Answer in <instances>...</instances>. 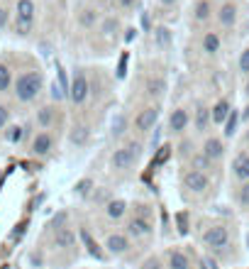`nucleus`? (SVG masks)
I'll return each mask as SVG.
<instances>
[{
  "label": "nucleus",
  "instance_id": "obj_15",
  "mask_svg": "<svg viewBox=\"0 0 249 269\" xmlns=\"http://www.w3.org/2000/svg\"><path fill=\"white\" fill-rule=\"evenodd\" d=\"M54 247L57 250H74L76 247V232L71 228H59L54 232Z\"/></svg>",
  "mask_w": 249,
  "mask_h": 269
},
{
  "label": "nucleus",
  "instance_id": "obj_2",
  "mask_svg": "<svg viewBox=\"0 0 249 269\" xmlns=\"http://www.w3.org/2000/svg\"><path fill=\"white\" fill-rule=\"evenodd\" d=\"M139 157H142V142H127L110 154V169L113 172H127L139 162Z\"/></svg>",
  "mask_w": 249,
  "mask_h": 269
},
{
  "label": "nucleus",
  "instance_id": "obj_18",
  "mask_svg": "<svg viewBox=\"0 0 249 269\" xmlns=\"http://www.w3.org/2000/svg\"><path fill=\"white\" fill-rule=\"evenodd\" d=\"M230 113H232L230 100H227V98H220V100L212 105V125H225Z\"/></svg>",
  "mask_w": 249,
  "mask_h": 269
},
{
  "label": "nucleus",
  "instance_id": "obj_32",
  "mask_svg": "<svg viewBox=\"0 0 249 269\" xmlns=\"http://www.w3.org/2000/svg\"><path fill=\"white\" fill-rule=\"evenodd\" d=\"M125 130H127V120H125V115H117L113 122V137H122Z\"/></svg>",
  "mask_w": 249,
  "mask_h": 269
},
{
  "label": "nucleus",
  "instance_id": "obj_3",
  "mask_svg": "<svg viewBox=\"0 0 249 269\" xmlns=\"http://www.w3.org/2000/svg\"><path fill=\"white\" fill-rule=\"evenodd\" d=\"M203 245L210 250H225L230 245V230L222 223H215L210 228H205L203 232Z\"/></svg>",
  "mask_w": 249,
  "mask_h": 269
},
{
  "label": "nucleus",
  "instance_id": "obj_4",
  "mask_svg": "<svg viewBox=\"0 0 249 269\" xmlns=\"http://www.w3.org/2000/svg\"><path fill=\"white\" fill-rule=\"evenodd\" d=\"M181 184H183V189H188L193 193H208L212 186L210 176L205 172H195V169H188V172L181 176Z\"/></svg>",
  "mask_w": 249,
  "mask_h": 269
},
{
  "label": "nucleus",
  "instance_id": "obj_14",
  "mask_svg": "<svg viewBox=\"0 0 249 269\" xmlns=\"http://www.w3.org/2000/svg\"><path fill=\"white\" fill-rule=\"evenodd\" d=\"M35 15H37L35 0H18V8H15V20H18V22L35 25Z\"/></svg>",
  "mask_w": 249,
  "mask_h": 269
},
{
  "label": "nucleus",
  "instance_id": "obj_20",
  "mask_svg": "<svg viewBox=\"0 0 249 269\" xmlns=\"http://www.w3.org/2000/svg\"><path fill=\"white\" fill-rule=\"evenodd\" d=\"M210 18H212V3L210 0H198V3L193 5V22L203 25V22H208Z\"/></svg>",
  "mask_w": 249,
  "mask_h": 269
},
{
  "label": "nucleus",
  "instance_id": "obj_16",
  "mask_svg": "<svg viewBox=\"0 0 249 269\" xmlns=\"http://www.w3.org/2000/svg\"><path fill=\"white\" fill-rule=\"evenodd\" d=\"M217 22L222 25V27H234L237 25V5L234 3H222L220 8H217Z\"/></svg>",
  "mask_w": 249,
  "mask_h": 269
},
{
  "label": "nucleus",
  "instance_id": "obj_25",
  "mask_svg": "<svg viewBox=\"0 0 249 269\" xmlns=\"http://www.w3.org/2000/svg\"><path fill=\"white\" fill-rule=\"evenodd\" d=\"M96 22H98V10L96 8H83V10L78 13V25H81V27L91 30V27H96Z\"/></svg>",
  "mask_w": 249,
  "mask_h": 269
},
{
  "label": "nucleus",
  "instance_id": "obj_19",
  "mask_svg": "<svg viewBox=\"0 0 249 269\" xmlns=\"http://www.w3.org/2000/svg\"><path fill=\"white\" fill-rule=\"evenodd\" d=\"M166 267L169 269H191V257L183 250H171L166 254Z\"/></svg>",
  "mask_w": 249,
  "mask_h": 269
},
{
  "label": "nucleus",
  "instance_id": "obj_24",
  "mask_svg": "<svg viewBox=\"0 0 249 269\" xmlns=\"http://www.w3.org/2000/svg\"><path fill=\"white\" fill-rule=\"evenodd\" d=\"M88 140H91V130H88L86 125H74V127H71V132H69V142H71V145L83 147V145H88Z\"/></svg>",
  "mask_w": 249,
  "mask_h": 269
},
{
  "label": "nucleus",
  "instance_id": "obj_28",
  "mask_svg": "<svg viewBox=\"0 0 249 269\" xmlns=\"http://www.w3.org/2000/svg\"><path fill=\"white\" fill-rule=\"evenodd\" d=\"M100 32L105 35V37H115L117 32H120V20L115 15H110V18L103 20V25H100Z\"/></svg>",
  "mask_w": 249,
  "mask_h": 269
},
{
  "label": "nucleus",
  "instance_id": "obj_13",
  "mask_svg": "<svg viewBox=\"0 0 249 269\" xmlns=\"http://www.w3.org/2000/svg\"><path fill=\"white\" fill-rule=\"evenodd\" d=\"M200 152L205 154L212 164H215V162H220V159L225 157L227 150H225V142H222L220 137H215V134H212V137H205V142H203V150H200Z\"/></svg>",
  "mask_w": 249,
  "mask_h": 269
},
{
  "label": "nucleus",
  "instance_id": "obj_7",
  "mask_svg": "<svg viewBox=\"0 0 249 269\" xmlns=\"http://www.w3.org/2000/svg\"><path fill=\"white\" fill-rule=\"evenodd\" d=\"M105 250L110 254H115V257H122V254H127L132 250V240H130L127 232H110L105 237Z\"/></svg>",
  "mask_w": 249,
  "mask_h": 269
},
{
  "label": "nucleus",
  "instance_id": "obj_44",
  "mask_svg": "<svg viewBox=\"0 0 249 269\" xmlns=\"http://www.w3.org/2000/svg\"><path fill=\"white\" fill-rule=\"evenodd\" d=\"M244 93H247V98H249V78H247V83H244Z\"/></svg>",
  "mask_w": 249,
  "mask_h": 269
},
{
  "label": "nucleus",
  "instance_id": "obj_26",
  "mask_svg": "<svg viewBox=\"0 0 249 269\" xmlns=\"http://www.w3.org/2000/svg\"><path fill=\"white\" fill-rule=\"evenodd\" d=\"M13 86H15V81H13V69H10L8 64H0V93H8Z\"/></svg>",
  "mask_w": 249,
  "mask_h": 269
},
{
  "label": "nucleus",
  "instance_id": "obj_12",
  "mask_svg": "<svg viewBox=\"0 0 249 269\" xmlns=\"http://www.w3.org/2000/svg\"><path fill=\"white\" fill-rule=\"evenodd\" d=\"M30 150H32L35 157H47V154L54 150V137H52V132H47V130H44V132H37L32 137Z\"/></svg>",
  "mask_w": 249,
  "mask_h": 269
},
{
  "label": "nucleus",
  "instance_id": "obj_39",
  "mask_svg": "<svg viewBox=\"0 0 249 269\" xmlns=\"http://www.w3.org/2000/svg\"><path fill=\"white\" fill-rule=\"evenodd\" d=\"M134 3H137V0H117V5H120V8H125V10L134 8Z\"/></svg>",
  "mask_w": 249,
  "mask_h": 269
},
{
  "label": "nucleus",
  "instance_id": "obj_40",
  "mask_svg": "<svg viewBox=\"0 0 249 269\" xmlns=\"http://www.w3.org/2000/svg\"><path fill=\"white\" fill-rule=\"evenodd\" d=\"M200 264H203V269H217V264H215L212 259H208V257H205V259H203Z\"/></svg>",
  "mask_w": 249,
  "mask_h": 269
},
{
  "label": "nucleus",
  "instance_id": "obj_42",
  "mask_svg": "<svg viewBox=\"0 0 249 269\" xmlns=\"http://www.w3.org/2000/svg\"><path fill=\"white\" fill-rule=\"evenodd\" d=\"M242 120H249V105L244 108V113H242Z\"/></svg>",
  "mask_w": 249,
  "mask_h": 269
},
{
  "label": "nucleus",
  "instance_id": "obj_23",
  "mask_svg": "<svg viewBox=\"0 0 249 269\" xmlns=\"http://www.w3.org/2000/svg\"><path fill=\"white\" fill-rule=\"evenodd\" d=\"M171 42H173V37H171V30H169V27H156V30H154V47H156L159 52H166V49L171 47Z\"/></svg>",
  "mask_w": 249,
  "mask_h": 269
},
{
  "label": "nucleus",
  "instance_id": "obj_9",
  "mask_svg": "<svg viewBox=\"0 0 249 269\" xmlns=\"http://www.w3.org/2000/svg\"><path fill=\"white\" fill-rule=\"evenodd\" d=\"M125 232L130 235V237H134V240H147V237H152V220H144V218H130L127 223H125Z\"/></svg>",
  "mask_w": 249,
  "mask_h": 269
},
{
  "label": "nucleus",
  "instance_id": "obj_38",
  "mask_svg": "<svg viewBox=\"0 0 249 269\" xmlns=\"http://www.w3.org/2000/svg\"><path fill=\"white\" fill-rule=\"evenodd\" d=\"M5 27H8V10L0 8V30H5Z\"/></svg>",
  "mask_w": 249,
  "mask_h": 269
},
{
  "label": "nucleus",
  "instance_id": "obj_43",
  "mask_svg": "<svg viewBox=\"0 0 249 269\" xmlns=\"http://www.w3.org/2000/svg\"><path fill=\"white\" fill-rule=\"evenodd\" d=\"M244 145L249 147V127H247V132H244Z\"/></svg>",
  "mask_w": 249,
  "mask_h": 269
},
{
  "label": "nucleus",
  "instance_id": "obj_29",
  "mask_svg": "<svg viewBox=\"0 0 249 269\" xmlns=\"http://www.w3.org/2000/svg\"><path fill=\"white\" fill-rule=\"evenodd\" d=\"M147 91H149L152 96H164V91H166V81H164V78H149Z\"/></svg>",
  "mask_w": 249,
  "mask_h": 269
},
{
  "label": "nucleus",
  "instance_id": "obj_36",
  "mask_svg": "<svg viewBox=\"0 0 249 269\" xmlns=\"http://www.w3.org/2000/svg\"><path fill=\"white\" fill-rule=\"evenodd\" d=\"M134 208H137V218H144V220H152V211H149V206H144V203H137Z\"/></svg>",
  "mask_w": 249,
  "mask_h": 269
},
{
  "label": "nucleus",
  "instance_id": "obj_10",
  "mask_svg": "<svg viewBox=\"0 0 249 269\" xmlns=\"http://www.w3.org/2000/svg\"><path fill=\"white\" fill-rule=\"evenodd\" d=\"M188 125H191V113H188L186 108H173L171 115H169V122H166L169 132L171 134H183L186 130H188Z\"/></svg>",
  "mask_w": 249,
  "mask_h": 269
},
{
  "label": "nucleus",
  "instance_id": "obj_45",
  "mask_svg": "<svg viewBox=\"0 0 249 269\" xmlns=\"http://www.w3.org/2000/svg\"><path fill=\"white\" fill-rule=\"evenodd\" d=\"M108 3H113V0H108Z\"/></svg>",
  "mask_w": 249,
  "mask_h": 269
},
{
  "label": "nucleus",
  "instance_id": "obj_1",
  "mask_svg": "<svg viewBox=\"0 0 249 269\" xmlns=\"http://www.w3.org/2000/svg\"><path fill=\"white\" fill-rule=\"evenodd\" d=\"M42 88H44L42 71H25V74H20L18 81H15L13 93H15V98H18L20 103H32V100L42 93Z\"/></svg>",
  "mask_w": 249,
  "mask_h": 269
},
{
  "label": "nucleus",
  "instance_id": "obj_5",
  "mask_svg": "<svg viewBox=\"0 0 249 269\" xmlns=\"http://www.w3.org/2000/svg\"><path fill=\"white\" fill-rule=\"evenodd\" d=\"M91 96V86H88V78L86 74L78 69L76 74H74V81H71V88H69V98H71V103L74 105H83L86 100Z\"/></svg>",
  "mask_w": 249,
  "mask_h": 269
},
{
  "label": "nucleus",
  "instance_id": "obj_22",
  "mask_svg": "<svg viewBox=\"0 0 249 269\" xmlns=\"http://www.w3.org/2000/svg\"><path fill=\"white\" fill-rule=\"evenodd\" d=\"M125 213H127V203H125L122 198H113V201L105 203V215H108L110 220H122Z\"/></svg>",
  "mask_w": 249,
  "mask_h": 269
},
{
  "label": "nucleus",
  "instance_id": "obj_21",
  "mask_svg": "<svg viewBox=\"0 0 249 269\" xmlns=\"http://www.w3.org/2000/svg\"><path fill=\"white\" fill-rule=\"evenodd\" d=\"M220 44H222V39H220V35L217 32H205L203 35V42H200V47H203V52L208 54V57H215L217 52H220Z\"/></svg>",
  "mask_w": 249,
  "mask_h": 269
},
{
  "label": "nucleus",
  "instance_id": "obj_31",
  "mask_svg": "<svg viewBox=\"0 0 249 269\" xmlns=\"http://www.w3.org/2000/svg\"><path fill=\"white\" fill-rule=\"evenodd\" d=\"M237 203H239L242 208H249V181L237 189Z\"/></svg>",
  "mask_w": 249,
  "mask_h": 269
},
{
  "label": "nucleus",
  "instance_id": "obj_37",
  "mask_svg": "<svg viewBox=\"0 0 249 269\" xmlns=\"http://www.w3.org/2000/svg\"><path fill=\"white\" fill-rule=\"evenodd\" d=\"M8 122H10V108H8V105H0V130L8 127Z\"/></svg>",
  "mask_w": 249,
  "mask_h": 269
},
{
  "label": "nucleus",
  "instance_id": "obj_27",
  "mask_svg": "<svg viewBox=\"0 0 249 269\" xmlns=\"http://www.w3.org/2000/svg\"><path fill=\"white\" fill-rule=\"evenodd\" d=\"M191 169H195V172H210L212 169V162L205 157L203 152H198V154H191Z\"/></svg>",
  "mask_w": 249,
  "mask_h": 269
},
{
  "label": "nucleus",
  "instance_id": "obj_6",
  "mask_svg": "<svg viewBox=\"0 0 249 269\" xmlns=\"http://www.w3.org/2000/svg\"><path fill=\"white\" fill-rule=\"evenodd\" d=\"M156 120H159V105H147V108H142V110L134 115V132H139V134L152 132Z\"/></svg>",
  "mask_w": 249,
  "mask_h": 269
},
{
  "label": "nucleus",
  "instance_id": "obj_41",
  "mask_svg": "<svg viewBox=\"0 0 249 269\" xmlns=\"http://www.w3.org/2000/svg\"><path fill=\"white\" fill-rule=\"evenodd\" d=\"M161 5H176V0H159Z\"/></svg>",
  "mask_w": 249,
  "mask_h": 269
},
{
  "label": "nucleus",
  "instance_id": "obj_17",
  "mask_svg": "<svg viewBox=\"0 0 249 269\" xmlns=\"http://www.w3.org/2000/svg\"><path fill=\"white\" fill-rule=\"evenodd\" d=\"M35 122H37L42 130H49L54 122H57V108L54 105H42L35 115Z\"/></svg>",
  "mask_w": 249,
  "mask_h": 269
},
{
  "label": "nucleus",
  "instance_id": "obj_34",
  "mask_svg": "<svg viewBox=\"0 0 249 269\" xmlns=\"http://www.w3.org/2000/svg\"><path fill=\"white\" fill-rule=\"evenodd\" d=\"M22 134H25V127L15 125V127H10V130H8L5 137H8V142H20V140H22Z\"/></svg>",
  "mask_w": 249,
  "mask_h": 269
},
{
  "label": "nucleus",
  "instance_id": "obj_30",
  "mask_svg": "<svg viewBox=\"0 0 249 269\" xmlns=\"http://www.w3.org/2000/svg\"><path fill=\"white\" fill-rule=\"evenodd\" d=\"M237 69H239V74L244 78H249V47H244L242 52H239V59H237Z\"/></svg>",
  "mask_w": 249,
  "mask_h": 269
},
{
  "label": "nucleus",
  "instance_id": "obj_35",
  "mask_svg": "<svg viewBox=\"0 0 249 269\" xmlns=\"http://www.w3.org/2000/svg\"><path fill=\"white\" fill-rule=\"evenodd\" d=\"M91 189H93V181H91V179H83V181H78V184H76V193H78V196H88V193H91Z\"/></svg>",
  "mask_w": 249,
  "mask_h": 269
},
{
  "label": "nucleus",
  "instance_id": "obj_11",
  "mask_svg": "<svg viewBox=\"0 0 249 269\" xmlns=\"http://www.w3.org/2000/svg\"><path fill=\"white\" fill-rule=\"evenodd\" d=\"M230 176L234 181L239 184H247L249 181V152H237L234 159H232V169H230Z\"/></svg>",
  "mask_w": 249,
  "mask_h": 269
},
{
  "label": "nucleus",
  "instance_id": "obj_8",
  "mask_svg": "<svg viewBox=\"0 0 249 269\" xmlns=\"http://www.w3.org/2000/svg\"><path fill=\"white\" fill-rule=\"evenodd\" d=\"M212 127V108L198 103L193 110V132L195 134H208V130Z\"/></svg>",
  "mask_w": 249,
  "mask_h": 269
},
{
  "label": "nucleus",
  "instance_id": "obj_33",
  "mask_svg": "<svg viewBox=\"0 0 249 269\" xmlns=\"http://www.w3.org/2000/svg\"><path fill=\"white\" fill-rule=\"evenodd\" d=\"M234 127H237V113L232 110L230 117H227V122H225V137H232V134L237 132Z\"/></svg>",
  "mask_w": 249,
  "mask_h": 269
}]
</instances>
